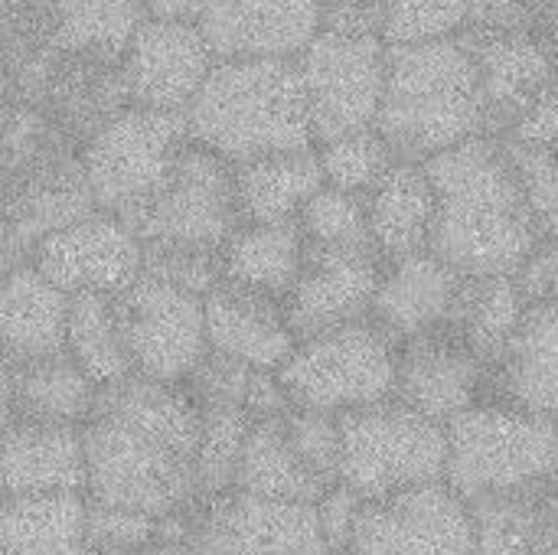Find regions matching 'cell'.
Returning a JSON list of instances; mask_svg holds the SVG:
<instances>
[{
	"label": "cell",
	"instance_id": "cell-1",
	"mask_svg": "<svg viewBox=\"0 0 558 555\" xmlns=\"http://www.w3.org/2000/svg\"><path fill=\"white\" fill-rule=\"evenodd\" d=\"M199 422L203 409L186 383L131 373L101 386L82 425L85 497L154 517L190 514L199 504Z\"/></svg>",
	"mask_w": 558,
	"mask_h": 555
},
{
	"label": "cell",
	"instance_id": "cell-2",
	"mask_svg": "<svg viewBox=\"0 0 558 555\" xmlns=\"http://www.w3.org/2000/svg\"><path fill=\"white\" fill-rule=\"evenodd\" d=\"M435 186L432 252L468 278L517 275L539 245L507 144L477 134L425 157Z\"/></svg>",
	"mask_w": 558,
	"mask_h": 555
},
{
	"label": "cell",
	"instance_id": "cell-3",
	"mask_svg": "<svg viewBox=\"0 0 558 555\" xmlns=\"http://www.w3.org/2000/svg\"><path fill=\"white\" fill-rule=\"evenodd\" d=\"M487 124L481 72L464 36L389 46L373 128L399 157L425 160L484 134Z\"/></svg>",
	"mask_w": 558,
	"mask_h": 555
},
{
	"label": "cell",
	"instance_id": "cell-4",
	"mask_svg": "<svg viewBox=\"0 0 558 555\" xmlns=\"http://www.w3.org/2000/svg\"><path fill=\"white\" fill-rule=\"evenodd\" d=\"M183 118L190 141L229 164L317 144L298 62L284 56L216 59Z\"/></svg>",
	"mask_w": 558,
	"mask_h": 555
},
{
	"label": "cell",
	"instance_id": "cell-5",
	"mask_svg": "<svg viewBox=\"0 0 558 555\" xmlns=\"http://www.w3.org/2000/svg\"><path fill=\"white\" fill-rule=\"evenodd\" d=\"M92 209L82 144L39 111L13 101L0 160V219L33 249L36 239Z\"/></svg>",
	"mask_w": 558,
	"mask_h": 555
},
{
	"label": "cell",
	"instance_id": "cell-6",
	"mask_svg": "<svg viewBox=\"0 0 558 555\" xmlns=\"http://www.w3.org/2000/svg\"><path fill=\"white\" fill-rule=\"evenodd\" d=\"M558 474V422L510 402H477L448 422L445 484L477 504L539 491Z\"/></svg>",
	"mask_w": 558,
	"mask_h": 555
},
{
	"label": "cell",
	"instance_id": "cell-7",
	"mask_svg": "<svg viewBox=\"0 0 558 555\" xmlns=\"http://www.w3.org/2000/svg\"><path fill=\"white\" fill-rule=\"evenodd\" d=\"M399 340L376 321H350L301 337L275 370L294 409L353 412L396 396Z\"/></svg>",
	"mask_w": 558,
	"mask_h": 555
},
{
	"label": "cell",
	"instance_id": "cell-8",
	"mask_svg": "<svg viewBox=\"0 0 558 555\" xmlns=\"http://www.w3.org/2000/svg\"><path fill=\"white\" fill-rule=\"evenodd\" d=\"M448 471V425L396 396L340 415V484L363 500L438 484Z\"/></svg>",
	"mask_w": 558,
	"mask_h": 555
},
{
	"label": "cell",
	"instance_id": "cell-9",
	"mask_svg": "<svg viewBox=\"0 0 558 555\" xmlns=\"http://www.w3.org/2000/svg\"><path fill=\"white\" fill-rule=\"evenodd\" d=\"M186 144L190 128L183 111L121 108L82 144L95 209L134 222L167 186Z\"/></svg>",
	"mask_w": 558,
	"mask_h": 555
},
{
	"label": "cell",
	"instance_id": "cell-10",
	"mask_svg": "<svg viewBox=\"0 0 558 555\" xmlns=\"http://www.w3.org/2000/svg\"><path fill=\"white\" fill-rule=\"evenodd\" d=\"M389 43L376 29L324 23L294 56L314 141L373 128L386 85Z\"/></svg>",
	"mask_w": 558,
	"mask_h": 555
},
{
	"label": "cell",
	"instance_id": "cell-11",
	"mask_svg": "<svg viewBox=\"0 0 558 555\" xmlns=\"http://www.w3.org/2000/svg\"><path fill=\"white\" fill-rule=\"evenodd\" d=\"M232 164L190 141L154 203L131 222L144 245L222 252L242 226Z\"/></svg>",
	"mask_w": 558,
	"mask_h": 555
},
{
	"label": "cell",
	"instance_id": "cell-12",
	"mask_svg": "<svg viewBox=\"0 0 558 555\" xmlns=\"http://www.w3.org/2000/svg\"><path fill=\"white\" fill-rule=\"evenodd\" d=\"M128 357L137 376L157 383H186L209 353L203 294L154 275H137L114 294Z\"/></svg>",
	"mask_w": 558,
	"mask_h": 555
},
{
	"label": "cell",
	"instance_id": "cell-13",
	"mask_svg": "<svg viewBox=\"0 0 558 555\" xmlns=\"http://www.w3.org/2000/svg\"><path fill=\"white\" fill-rule=\"evenodd\" d=\"M7 95L39 111L78 144H85L98 128L131 105L121 59L65 49L56 43L26 62V69L10 82Z\"/></svg>",
	"mask_w": 558,
	"mask_h": 555
},
{
	"label": "cell",
	"instance_id": "cell-14",
	"mask_svg": "<svg viewBox=\"0 0 558 555\" xmlns=\"http://www.w3.org/2000/svg\"><path fill=\"white\" fill-rule=\"evenodd\" d=\"M186 543L196 555H324L317 507L226 491L190 510Z\"/></svg>",
	"mask_w": 558,
	"mask_h": 555
},
{
	"label": "cell",
	"instance_id": "cell-15",
	"mask_svg": "<svg viewBox=\"0 0 558 555\" xmlns=\"http://www.w3.org/2000/svg\"><path fill=\"white\" fill-rule=\"evenodd\" d=\"M350 555H474V514L445 481L366 500Z\"/></svg>",
	"mask_w": 558,
	"mask_h": 555
},
{
	"label": "cell",
	"instance_id": "cell-16",
	"mask_svg": "<svg viewBox=\"0 0 558 555\" xmlns=\"http://www.w3.org/2000/svg\"><path fill=\"white\" fill-rule=\"evenodd\" d=\"M29 262L65 294H121L141 275L144 242L121 216L92 209L82 219L36 239Z\"/></svg>",
	"mask_w": 558,
	"mask_h": 555
},
{
	"label": "cell",
	"instance_id": "cell-17",
	"mask_svg": "<svg viewBox=\"0 0 558 555\" xmlns=\"http://www.w3.org/2000/svg\"><path fill=\"white\" fill-rule=\"evenodd\" d=\"M213 65L216 52L199 23L177 16H147L121 56L131 105L160 111H186Z\"/></svg>",
	"mask_w": 558,
	"mask_h": 555
},
{
	"label": "cell",
	"instance_id": "cell-18",
	"mask_svg": "<svg viewBox=\"0 0 558 555\" xmlns=\"http://www.w3.org/2000/svg\"><path fill=\"white\" fill-rule=\"evenodd\" d=\"M376 249H324L307 245L301 275L288 291L284 317L291 334L314 337L320 330L373 317V301L383 281Z\"/></svg>",
	"mask_w": 558,
	"mask_h": 555
},
{
	"label": "cell",
	"instance_id": "cell-19",
	"mask_svg": "<svg viewBox=\"0 0 558 555\" xmlns=\"http://www.w3.org/2000/svg\"><path fill=\"white\" fill-rule=\"evenodd\" d=\"M196 23L216 59H294L324 26V0H206Z\"/></svg>",
	"mask_w": 558,
	"mask_h": 555
},
{
	"label": "cell",
	"instance_id": "cell-20",
	"mask_svg": "<svg viewBox=\"0 0 558 555\" xmlns=\"http://www.w3.org/2000/svg\"><path fill=\"white\" fill-rule=\"evenodd\" d=\"M487 363L464 343V337H445L438 330L402 340L396 370V399L415 412L451 422L464 409L481 402Z\"/></svg>",
	"mask_w": 558,
	"mask_h": 555
},
{
	"label": "cell",
	"instance_id": "cell-21",
	"mask_svg": "<svg viewBox=\"0 0 558 555\" xmlns=\"http://www.w3.org/2000/svg\"><path fill=\"white\" fill-rule=\"evenodd\" d=\"M468 281H471L468 275H461L432 249L396 258L383 272L373 301V317L396 340L441 330L448 321H458V311L468 294Z\"/></svg>",
	"mask_w": 558,
	"mask_h": 555
},
{
	"label": "cell",
	"instance_id": "cell-22",
	"mask_svg": "<svg viewBox=\"0 0 558 555\" xmlns=\"http://www.w3.org/2000/svg\"><path fill=\"white\" fill-rule=\"evenodd\" d=\"M203 311L209 350L252 370H278L298 343L284 304L245 285L219 278L203 294Z\"/></svg>",
	"mask_w": 558,
	"mask_h": 555
},
{
	"label": "cell",
	"instance_id": "cell-23",
	"mask_svg": "<svg viewBox=\"0 0 558 555\" xmlns=\"http://www.w3.org/2000/svg\"><path fill=\"white\" fill-rule=\"evenodd\" d=\"M464 43L474 52L487 121L513 124L517 114L556 75L553 52L526 26H474Z\"/></svg>",
	"mask_w": 558,
	"mask_h": 555
},
{
	"label": "cell",
	"instance_id": "cell-24",
	"mask_svg": "<svg viewBox=\"0 0 558 555\" xmlns=\"http://www.w3.org/2000/svg\"><path fill=\"white\" fill-rule=\"evenodd\" d=\"M85 494L82 425L13 419L0 432V494Z\"/></svg>",
	"mask_w": 558,
	"mask_h": 555
},
{
	"label": "cell",
	"instance_id": "cell-25",
	"mask_svg": "<svg viewBox=\"0 0 558 555\" xmlns=\"http://www.w3.org/2000/svg\"><path fill=\"white\" fill-rule=\"evenodd\" d=\"M366 219L373 249L389 262L432 249L435 186L425 160L396 157L383 180L366 193Z\"/></svg>",
	"mask_w": 558,
	"mask_h": 555
},
{
	"label": "cell",
	"instance_id": "cell-26",
	"mask_svg": "<svg viewBox=\"0 0 558 555\" xmlns=\"http://www.w3.org/2000/svg\"><path fill=\"white\" fill-rule=\"evenodd\" d=\"M69 294L29 258L0 285V350L10 363L65 353Z\"/></svg>",
	"mask_w": 558,
	"mask_h": 555
},
{
	"label": "cell",
	"instance_id": "cell-27",
	"mask_svg": "<svg viewBox=\"0 0 558 555\" xmlns=\"http://www.w3.org/2000/svg\"><path fill=\"white\" fill-rule=\"evenodd\" d=\"M0 555H95L88 543V497L0 494Z\"/></svg>",
	"mask_w": 558,
	"mask_h": 555
},
{
	"label": "cell",
	"instance_id": "cell-28",
	"mask_svg": "<svg viewBox=\"0 0 558 555\" xmlns=\"http://www.w3.org/2000/svg\"><path fill=\"white\" fill-rule=\"evenodd\" d=\"M235 200L245 222H291L324 186L317 147L275 150L232 164Z\"/></svg>",
	"mask_w": 558,
	"mask_h": 555
},
{
	"label": "cell",
	"instance_id": "cell-29",
	"mask_svg": "<svg viewBox=\"0 0 558 555\" xmlns=\"http://www.w3.org/2000/svg\"><path fill=\"white\" fill-rule=\"evenodd\" d=\"M497 370L510 406L558 422V301L526 307Z\"/></svg>",
	"mask_w": 558,
	"mask_h": 555
},
{
	"label": "cell",
	"instance_id": "cell-30",
	"mask_svg": "<svg viewBox=\"0 0 558 555\" xmlns=\"http://www.w3.org/2000/svg\"><path fill=\"white\" fill-rule=\"evenodd\" d=\"M304 232L291 222H242L219 252V272L226 281L271 294L278 301L294 288L304 265Z\"/></svg>",
	"mask_w": 558,
	"mask_h": 555
},
{
	"label": "cell",
	"instance_id": "cell-31",
	"mask_svg": "<svg viewBox=\"0 0 558 555\" xmlns=\"http://www.w3.org/2000/svg\"><path fill=\"white\" fill-rule=\"evenodd\" d=\"M98 389L69 353L13 363V419L85 425L95 412Z\"/></svg>",
	"mask_w": 558,
	"mask_h": 555
},
{
	"label": "cell",
	"instance_id": "cell-32",
	"mask_svg": "<svg viewBox=\"0 0 558 555\" xmlns=\"http://www.w3.org/2000/svg\"><path fill=\"white\" fill-rule=\"evenodd\" d=\"M235 487L258 497L317 504L330 484L320 481L304 464V458L294 451L288 438L284 415H278V419H252L235 468Z\"/></svg>",
	"mask_w": 558,
	"mask_h": 555
},
{
	"label": "cell",
	"instance_id": "cell-33",
	"mask_svg": "<svg viewBox=\"0 0 558 555\" xmlns=\"http://www.w3.org/2000/svg\"><path fill=\"white\" fill-rule=\"evenodd\" d=\"M474 555H558L546 487L471 504Z\"/></svg>",
	"mask_w": 558,
	"mask_h": 555
},
{
	"label": "cell",
	"instance_id": "cell-34",
	"mask_svg": "<svg viewBox=\"0 0 558 555\" xmlns=\"http://www.w3.org/2000/svg\"><path fill=\"white\" fill-rule=\"evenodd\" d=\"M65 353L98 383L111 386L134 373L124 330L118 321L114 294L101 291H75L69 294V321H65Z\"/></svg>",
	"mask_w": 558,
	"mask_h": 555
},
{
	"label": "cell",
	"instance_id": "cell-35",
	"mask_svg": "<svg viewBox=\"0 0 558 555\" xmlns=\"http://www.w3.org/2000/svg\"><path fill=\"white\" fill-rule=\"evenodd\" d=\"M147 16L144 0H56L49 43L121 59Z\"/></svg>",
	"mask_w": 558,
	"mask_h": 555
},
{
	"label": "cell",
	"instance_id": "cell-36",
	"mask_svg": "<svg viewBox=\"0 0 558 555\" xmlns=\"http://www.w3.org/2000/svg\"><path fill=\"white\" fill-rule=\"evenodd\" d=\"M530 301L523 298L513 275H490V278H471L464 304L458 311L461 337L464 343L487 363L497 366L504 350L510 347Z\"/></svg>",
	"mask_w": 558,
	"mask_h": 555
},
{
	"label": "cell",
	"instance_id": "cell-37",
	"mask_svg": "<svg viewBox=\"0 0 558 555\" xmlns=\"http://www.w3.org/2000/svg\"><path fill=\"white\" fill-rule=\"evenodd\" d=\"M199 448H196V491L199 500L235 487V468L252 429V415L242 406H199Z\"/></svg>",
	"mask_w": 558,
	"mask_h": 555
},
{
	"label": "cell",
	"instance_id": "cell-38",
	"mask_svg": "<svg viewBox=\"0 0 558 555\" xmlns=\"http://www.w3.org/2000/svg\"><path fill=\"white\" fill-rule=\"evenodd\" d=\"M314 147L320 157L324 183L347 190V193H360V196H366L383 180V173L392 167V160L399 157L392 150V144L376 128L337 134V137L320 141Z\"/></svg>",
	"mask_w": 558,
	"mask_h": 555
},
{
	"label": "cell",
	"instance_id": "cell-39",
	"mask_svg": "<svg viewBox=\"0 0 558 555\" xmlns=\"http://www.w3.org/2000/svg\"><path fill=\"white\" fill-rule=\"evenodd\" d=\"M186 536H190V514L154 517L144 510L88 500V543L95 555H131L157 540H186Z\"/></svg>",
	"mask_w": 558,
	"mask_h": 555
},
{
	"label": "cell",
	"instance_id": "cell-40",
	"mask_svg": "<svg viewBox=\"0 0 558 555\" xmlns=\"http://www.w3.org/2000/svg\"><path fill=\"white\" fill-rule=\"evenodd\" d=\"M298 226L307 245L324 249H373L366 196L337 186H320L301 209Z\"/></svg>",
	"mask_w": 558,
	"mask_h": 555
},
{
	"label": "cell",
	"instance_id": "cell-41",
	"mask_svg": "<svg viewBox=\"0 0 558 555\" xmlns=\"http://www.w3.org/2000/svg\"><path fill=\"white\" fill-rule=\"evenodd\" d=\"M477 0H379V33L389 46L428 43L468 29Z\"/></svg>",
	"mask_w": 558,
	"mask_h": 555
},
{
	"label": "cell",
	"instance_id": "cell-42",
	"mask_svg": "<svg viewBox=\"0 0 558 555\" xmlns=\"http://www.w3.org/2000/svg\"><path fill=\"white\" fill-rule=\"evenodd\" d=\"M56 0H0V92L49 46Z\"/></svg>",
	"mask_w": 558,
	"mask_h": 555
},
{
	"label": "cell",
	"instance_id": "cell-43",
	"mask_svg": "<svg viewBox=\"0 0 558 555\" xmlns=\"http://www.w3.org/2000/svg\"><path fill=\"white\" fill-rule=\"evenodd\" d=\"M510 164L523 186L526 206L543 239H558V150L523 141H507Z\"/></svg>",
	"mask_w": 558,
	"mask_h": 555
},
{
	"label": "cell",
	"instance_id": "cell-44",
	"mask_svg": "<svg viewBox=\"0 0 558 555\" xmlns=\"http://www.w3.org/2000/svg\"><path fill=\"white\" fill-rule=\"evenodd\" d=\"M284 429L294 451L304 464L327 484L340 478V415L317 409H291L284 412Z\"/></svg>",
	"mask_w": 558,
	"mask_h": 555
},
{
	"label": "cell",
	"instance_id": "cell-45",
	"mask_svg": "<svg viewBox=\"0 0 558 555\" xmlns=\"http://www.w3.org/2000/svg\"><path fill=\"white\" fill-rule=\"evenodd\" d=\"M248 376H252V366L209 350L203 357V363L193 370V376L186 379V386L199 406H242L245 389H248Z\"/></svg>",
	"mask_w": 558,
	"mask_h": 555
},
{
	"label": "cell",
	"instance_id": "cell-46",
	"mask_svg": "<svg viewBox=\"0 0 558 555\" xmlns=\"http://www.w3.org/2000/svg\"><path fill=\"white\" fill-rule=\"evenodd\" d=\"M363 504L366 500L356 491H350L347 484H340V481L330 484L320 494V500L314 507H317V523H320L327 553H337V550L350 546V536H353V527H356V517H360Z\"/></svg>",
	"mask_w": 558,
	"mask_h": 555
},
{
	"label": "cell",
	"instance_id": "cell-47",
	"mask_svg": "<svg viewBox=\"0 0 558 555\" xmlns=\"http://www.w3.org/2000/svg\"><path fill=\"white\" fill-rule=\"evenodd\" d=\"M510 137L536 147L558 150V72L543 85V92L517 114L510 124Z\"/></svg>",
	"mask_w": 558,
	"mask_h": 555
},
{
	"label": "cell",
	"instance_id": "cell-48",
	"mask_svg": "<svg viewBox=\"0 0 558 555\" xmlns=\"http://www.w3.org/2000/svg\"><path fill=\"white\" fill-rule=\"evenodd\" d=\"M530 304L558 301V239H539L530 258L513 275Z\"/></svg>",
	"mask_w": 558,
	"mask_h": 555
},
{
	"label": "cell",
	"instance_id": "cell-49",
	"mask_svg": "<svg viewBox=\"0 0 558 555\" xmlns=\"http://www.w3.org/2000/svg\"><path fill=\"white\" fill-rule=\"evenodd\" d=\"M324 13L333 20L379 26V0H324Z\"/></svg>",
	"mask_w": 558,
	"mask_h": 555
},
{
	"label": "cell",
	"instance_id": "cell-50",
	"mask_svg": "<svg viewBox=\"0 0 558 555\" xmlns=\"http://www.w3.org/2000/svg\"><path fill=\"white\" fill-rule=\"evenodd\" d=\"M29 258V249L23 245V239L0 219V285H3V278L20 265V262H26Z\"/></svg>",
	"mask_w": 558,
	"mask_h": 555
},
{
	"label": "cell",
	"instance_id": "cell-51",
	"mask_svg": "<svg viewBox=\"0 0 558 555\" xmlns=\"http://www.w3.org/2000/svg\"><path fill=\"white\" fill-rule=\"evenodd\" d=\"M150 16H177V20H196L206 0H144Z\"/></svg>",
	"mask_w": 558,
	"mask_h": 555
},
{
	"label": "cell",
	"instance_id": "cell-52",
	"mask_svg": "<svg viewBox=\"0 0 558 555\" xmlns=\"http://www.w3.org/2000/svg\"><path fill=\"white\" fill-rule=\"evenodd\" d=\"M13 422V363L0 350V432Z\"/></svg>",
	"mask_w": 558,
	"mask_h": 555
},
{
	"label": "cell",
	"instance_id": "cell-53",
	"mask_svg": "<svg viewBox=\"0 0 558 555\" xmlns=\"http://www.w3.org/2000/svg\"><path fill=\"white\" fill-rule=\"evenodd\" d=\"M131 555H196V553H193V546H190L186 540H157V543L144 546L141 553H131Z\"/></svg>",
	"mask_w": 558,
	"mask_h": 555
},
{
	"label": "cell",
	"instance_id": "cell-54",
	"mask_svg": "<svg viewBox=\"0 0 558 555\" xmlns=\"http://www.w3.org/2000/svg\"><path fill=\"white\" fill-rule=\"evenodd\" d=\"M546 507H549V520H553V530H556L558 540V474L546 484Z\"/></svg>",
	"mask_w": 558,
	"mask_h": 555
},
{
	"label": "cell",
	"instance_id": "cell-55",
	"mask_svg": "<svg viewBox=\"0 0 558 555\" xmlns=\"http://www.w3.org/2000/svg\"><path fill=\"white\" fill-rule=\"evenodd\" d=\"M10 108H13L10 95L0 92V160H3V137H7V124H10Z\"/></svg>",
	"mask_w": 558,
	"mask_h": 555
},
{
	"label": "cell",
	"instance_id": "cell-56",
	"mask_svg": "<svg viewBox=\"0 0 558 555\" xmlns=\"http://www.w3.org/2000/svg\"><path fill=\"white\" fill-rule=\"evenodd\" d=\"M324 555H350L347 550H337V553H324Z\"/></svg>",
	"mask_w": 558,
	"mask_h": 555
}]
</instances>
